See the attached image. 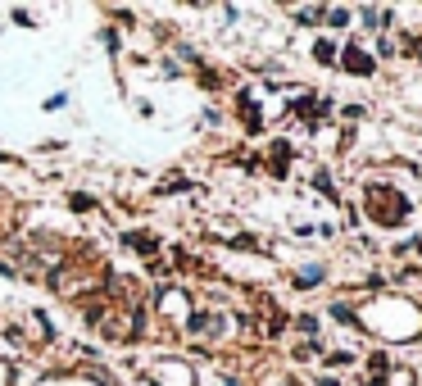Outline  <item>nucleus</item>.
Masks as SVG:
<instances>
[{"label": "nucleus", "mask_w": 422, "mask_h": 386, "mask_svg": "<svg viewBox=\"0 0 422 386\" xmlns=\"http://www.w3.org/2000/svg\"><path fill=\"white\" fill-rule=\"evenodd\" d=\"M368 214L377 218V223H386V227H395V223H404L409 218V205H404V196L400 191H390V187H368Z\"/></svg>", "instance_id": "f257e3e1"}, {"label": "nucleus", "mask_w": 422, "mask_h": 386, "mask_svg": "<svg viewBox=\"0 0 422 386\" xmlns=\"http://www.w3.org/2000/svg\"><path fill=\"white\" fill-rule=\"evenodd\" d=\"M155 382L159 386H196V373H191V364H182V359H159L155 364Z\"/></svg>", "instance_id": "f03ea898"}, {"label": "nucleus", "mask_w": 422, "mask_h": 386, "mask_svg": "<svg viewBox=\"0 0 422 386\" xmlns=\"http://www.w3.org/2000/svg\"><path fill=\"white\" fill-rule=\"evenodd\" d=\"M345 69H350V73H372V60H368V55H363L359 51V46H350V51H345Z\"/></svg>", "instance_id": "7ed1b4c3"}, {"label": "nucleus", "mask_w": 422, "mask_h": 386, "mask_svg": "<svg viewBox=\"0 0 422 386\" xmlns=\"http://www.w3.org/2000/svg\"><path fill=\"white\" fill-rule=\"evenodd\" d=\"M128 246H132V250H141V255H150V250H155V241H150V237H141V232H137V237H128Z\"/></svg>", "instance_id": "20e7f679"}, {"label": "nucleus", "mask_w": 422, "mask_h": 386, "mask_svg": "<svg viewBox=\"0 0 422 386\" xmlns=\"http://www.w3.org/2000/svg\"><path fill=\"white\" fill-rule=\"evenodd\" d=\"M327 23L332 27H345V23H350V9H327Z\"/></svg>", "instance_id": "39448f33"}, {"label": "nucleus", "mask_w": 422, "mask_h": 386, "mask_svg": "<svg viewBox=\"0 0 422 386\" xmlns=\"http://www.w3.org/2000/svg\"><path fill=\"white\" fill-rule=\"evenodd\" d=\"M313 55H318V64H332V55H336V51H332V41H318V46H313Z\"/></svg>", "instance_id": "423d86ee"}, {"label": "nucleus", "mask_w": 422, "mask_h": 386, "mask_svg": "<svg viewBox=\"0 0 422 386\" xmlns=\"http://www.w3.org/2000/svg\"><path fill=\"white\" fill-rule=\"evenodd\" d=\"M9 382H14V373H9V368H0V386H9Z\"/></svg>", "instance_id": "0eeeda50"}]
</instances>
